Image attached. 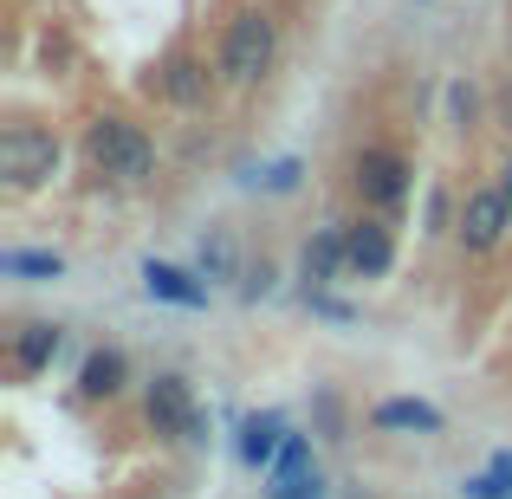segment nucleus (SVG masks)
<instances>
[{"instance_id": "obj_14", "label": "nucleus", "mask_w": 512, "mask_h": 499, "mask_svg": "<svg viewBox=\"0 0 512 499\" xmlns=\"http://www.w3.org/2000/svg\"><path fill=\"white\" fill-rule=\"evenodd\" d=\"M0 273H13V279H59L65 273V260L59 253H0Z\"/></svg>"}, {"instance_id": "obj_4", "label": "nucleus", "mask_w": 512, "mask_h": 499, "mask_svg": "<svg viewBox=\"0 0 512 499\" xmlns=\"http://www.w3.org/2000/svg\"><path fill=\"white\" fill-rule=\"evenodd\" d=\"M150 422H156V435L201 441V415H195V396H188L182 376H156L150 383Z\"/></svg>"}, {"instance_id": "obj_3", "label": "nucleus", "mask_w": 512, "mask_h": 499, "mask_svg": "<svg viewBox=\"0 0 512 499\" xmlns=\"http://www.w3.org/2000/svg\"><path fill=\"white\" fill-rule=\"evenodd\" d=\"M52 169H59V143H52L46 130L20 124V130L0 137V175H7V188H39Z\"/></svg>"}, {"instance_id": "obj_12", "label": "nucleus", "mask_w": 512, "mask_h": 499, "mask_svg": "<svg viewBox=\"0 0 512 499\" xmlns=\"http://www.w3.org/2000/svg\"><path fill=\"white\" fill-rule=\"evenodd\" d=\"M117 383H124V350H91L85 370H78V389L85 396H117Z\"/></svg>"}, {"instance_id": "obj_16", "label": "nucleus", "mask_w": 512, "mask_h": 499, "mask_svg": "<svg viewBox=\"0 0 512 499\" xmlns=\"http://www.w3.org/2000/svg\"><path fill=\"white\" fill-rule=\"evenodd\" d=\"M201 273H208V279H234V240H227V234L201 240Z\"/></svg>"}, {"instance_id": "obj_10", "label": "nucleus", "mask_w": 512, "mask_h": 499, "mask_svg": "<svg viewBox=\"0 0 512 499\" xmlns=\"http://www.w3.org/2000/svg\"><path fill=\"white\" fill-rule=\"evenodd\" d=\"M370 422L376 428H422V435H435V428H441V409H435V402H415V396H396V402H376Z\"/></svg>"}, {"instance_id": "obj_7", "label": "nucleus", "mask_w": 512, "mask_h": 499, "mask_svg": "<svg viewBox=\"0 0 512 499\" xmlns=\"http://www.w3.org/2000/svg\"><path fill=\"white\" fill-rule=\"evenodd\" d=\"M286 441H292L286 435V415H273V409L247 415V422H240V461H247V467H273Z\"/></svg>"}, {"instance_id": "obj_2", "label": "nucleus", "mask_w": 512, "mask_h": 499, "mask_svg": "<svg viewBox=\"0 0 512 499\" xmlns=\"http://www.w3.org/2000/svg\"><path fill=\"white\" fill-rule=\"evenodd\" d=\"M273 65V20L266 13H240L221 33V78L227 85H253Z\"/></svg>"}, {"instance_id": "obj_5", "label": "nucleus", "mask_w": 512, "mask_h": 499, "mask_svg": "<svg viewBox=\"0 0 512 499\" xmlns=\"http://www.w3.org/2000/svg\"><path fill=\"white\" fill-rule=\"evenodd\" d=\"M357 188L376 208H396V201L409 195V163H402L396 150H363L357 156Z\"/></svg>"}, {"instance_id": "obj_9", "label": "nucleus", "mask_w": 512, "mask_h": 499, "mask_svg": "<svg viewBox=\"0 0 512 499\" xmlns=\"http://www.w3.org/2000/svg\"><path fill=\"white\" fill-rule=\"evenodd\" d=\"M143 292L163 299V305H182V312H201V305H208V286H195L182 266H163V260L143 266Z\"/></svg>"}, {"instance_id": "obj_8", "label": "nucleus", "mask_w": 512, "mask_h": 499, "mask_svg": "<svg viewBox=\"0 0 512 499\" xmlns=\"http://www.w3.org/2000/svg\"><path fill=\"white\" fill-rule=\"evenodd\" d=\"M389 260H396L389 227H376V221H357V227H350V273H357V279H383Z\"/></svg>"}, {"instance_id": "obj_11", "label": "nucleus", "mask_w": 512, "mask_h": 499, "mask_svg": "<svg viewBox=\"0 0 512 499\" xmlns=\"http://www.w3.org/2000/svg\"><path fill=\"white\" fill-rule=\"evenodd\" d=\"M52 357H59V325H20V337H13V363L33 376V370H46Z\"/></svg>"}, {"instance_id": "obj_15", "label": "nucleus", "mask_w": 512, "mask_h": 499, "mask_svg": "<svg viewBox=\"0 0 512 499\" xmlns=\"http://www.w3.org/2000/svg\"><path fill=\"white\" fill-rule=\"evenodd\" d=\"M163 85H169L175 104H195L201 91H208V72H201L195 59H169V78H163Z\"/></svg>"}, {"instance_id": "obj_6", "label": "nucleus", "mask_w": 512, "mask_h": 499, "mask_svg": "<svg viewBox=\"0 0 512 499\" xmlns=\"http://www.w3.org/2000/svg\"><path fill=\"white\" fill-rule=\"evenodd\" d=\"M500 234H506V195L474 188V195H467V214H461V240H467L474 253H487Z\"/></svg>"}, {"instance_id": "obj_17", "label": "nucleus", "mask_w": 512, "mask_h": 499, "mask_svg": "<svg viewBox=\"0 0 512 499\" xmlns=\"http://www.w3.org/2000/svg\"><path fill=\"white\" fill-rule=\"evenodd\" d=\"M260 182H266V188H299V163L286 156V163H273V169L260 175Z\"/></svg>"}, {"instance_id": "obj_18", "label": "nucleus", "mask_w": 512, "mask_h": 499, "mask_svg": "<svg viewBox=\"0 0 512 499\" xmlns=\"http://www.w3.org/2000/svg\"><path fill=\"white\" fill-rule=\"evenodd\" d=\"M493 474H500L506 487H512V454H493Z\"/></svg>"}, {"instance_id": "obj_1", "label": "nucleus", "mask_w": 512, "mask_h": 499, "mask_svg": "<svg viewBox=\"0 0 512 499\" xmlns=\"http://www.w3.org/2000/svg\"><path fill=\"white\" fill-rule=\"evenodd\" d=\"M85 156H91V169L117 175V182H143V175L156 169L150 137H143L137 124H124V117H98L91 137H85Z\"/></svg>"}, {"instance_id": "obj_13", "label": "nucleus", "mask_w": 512, "mask_h": 499, "mask_svg": "<svg viewBox=\"0 0 512 499\" xmlns=\"http://www.w3.org/2000/svg\"><path fill=\"white\" fill-rule=\"evenodd\" d=\"M338 266H350V234L325 227V234L305 247V273H312V279H338Z\"/></svg>"}]
</instances>
